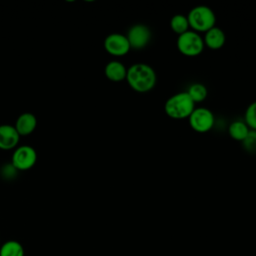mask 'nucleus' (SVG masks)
I'll list each match as a JSON object with an SVG mask.
<instances>
[{
    "mask_svg": "<svg viewBox=\"0 0 256 256\" xmlns=\"http://www.w3.org/2000/svg\"><path fill=\"white\" fill-rule=\"evenodd\" d=\"M20 135L12 125H0V149L10 150L15 148L19 142Z\"/></svg>",
    "mask_w": 256,
    "mask_h": 256,
    "instance_id": "9",
    "label": "nucleus"
},
{
    "mask_svg": "<svg viewBox=\"0 0 256 256\" xmlns=\"http://www.w3.org/2000/svg\"><path fill=\"white\" fill-rule=\"evenodd\" d=\"M104 49L112 56L121 57L131 50L126 35L121 33H111L104 40Z\"/></svg>",
    "mask_w": 256,
    "mask_h": 256,
    "instance_id": "8",
    "label": "nucleus"
},
{
    "mask_svg": "<svg viewBox=\"0 0 256 256\" xmlns=\"http://www.w3.org/2000/svg\"><path fill=\"white\" fill-rule=\"evenodd\" d=\"M194 109L195 103L186 91L173 94L164 104V111L166 115L176 120L188 118Z\"/></svg>",
    "mask_w": 256,
    "mask_h": 256,
    "instance_id": "2",
    "label": "nucleus"
},
{
    "mask_svg": "<svg viewBox=\"0 0 256 256\" xmlns=\"http://www.w3.org/2000/svg\"><path fill=\"white\" fill-rule=\"evenodd\" d=\"M241 143L247 152H256V131L250 129L246 138Z\"/></svg>",
    "mask_w": 256,
    "mask_h": 256,
    "instance_id": "18",
    "label": "nucleus"
},
{
    "mask_svg": "<svg viewBox=\"0 0 256 256\" xmlns=\"http://www.w3.org/2000/svg\"><path fill=\"white\" fill-rule=\"evenodd\" d=\"M190 127L198 133L210 131L215 123V117L211 110L205 107H195L188 117Z\"/></svg>",
    "mask_w": 256,
    "mask_h": 256,
    "instance_id": "5",
    "label": "nucleus"
},
{
    "mask_svg": "<svg viewBox=\"0 0 256 256\" xmlns=\"http://www.w3.org/2000/svg\"><path fill=\"white\" fill-rule=\"evenodd\" d=\"M187 19L189 26L193 31L197 33L207 32L213 28L216 23V16L214 11L205 5H198L193 7L189 11Z\"/></svg>",
    "mask_w": 256,
    "mask_h": 256,
    "instance_id": "3",
    "label": "nucleus"
},
{
    "mask_svg": "<svg viewBox=\"0 0 256 256\" xmlns=\"http://www.w3.org/2000/svg\"><path fill=\"white\" fill-rule=\"evenodd\" d=\"M187 94L190 96L194 103H200L204 101L208 95L207 88L202 83H193L187 89Z\"/></svg>",
    "mask_w": 256,
    "mask_h": 256,
    "instance_id": "15",
    "label": "nucleus"
},
{
    "mask_svg": "<svg viewBox=\"0 0 256 256\" xmlns=\"http://www.w3.org/2000/svg\"><path fill=\"white\" fill-rule=\"evenodd\" d=\"M126 81L132 90L138 93H146L155 87L157 75L149 64L134 63L127 68Z\"/></svg>",
    "mask_w": 256,
    "mask_h": 256,
    "instance_id": "1",
    "label": "nucleus"
},
{
    "mask_svg": "<svg viewBox=\"0 0 256 256\" xmlns=\"http://www.w3.org/2000/svg\"><path fill=\"white\" fill-rule=\"evenodd\" d=\"M36 125V117L30 112H24L17 118L14 127L20 136H26L35 130Z\"/></svg>",
    "mask_w": 256,
    "mask_h": 256,
    "instance_id": "12",
    "label": "nucleus"
},
{
    "mask_svg": "<svg viewBox=\"0 0 256 256\" xmlns=\"http://www.w3.org/2000/svg\"><path fill=\"white\" fill-rule=\"evenodd\" d=\"M22 244L16 240H8L0 247V256H24Z\"/></svg>",
    "mask_w": 256,
    "mask_h": 256,
    "instance_id": "14",
    "label": "nucleus"
},
{
    "mask_svg": "<svg viewBox=\"0 0 256 256\" xmlns=\"http://www.w3.org/2000/svg\"><path fill=\"white\" fill-rule=\"evenodd\" d=\"M203 41H204V45L207 48L211 50H218L224 46L226 41V36L222 29L214 26L213 28L205 32Z\"/></svg>",
    "mask_w": 256,
    "mask_h": 256,
    "instance_id": "10",
    "label": "nucleus"
},
{
    "mask_svg": "<svg viewBox=\"0 0 256 256\" xmlns=\"http://www.w3.org/2000/svg\"><path fill=\"white\" fill-rule=\"evenodd\" d=\"M104 74L106 78L112 82H121L126 80L127 68L122 62L118 60H112L106 64L104 68Z\"/></svg>",
    "mask_w": 256,
    "mask_h": 256,
    "instance_id": "11",
    "label": "nucleus"
},
{
    "mask_svg": "<svg viewBox=\"0 0 256 256\" xmlns=\"http://www.w3.org/2000/svg\"><path fill=\"white\" fill-rule=\"evenodd\" d=\"M131 49L141 50L145 48L152 37L151 30L145 24H134L128 30L126 35Z\"/></svg>",
    "mask_w": 256,
    "mask_h": 256,
    "instance_id": "7",
    "label": "nucleus"
},
{
    "mask_svg": "<svg viewBox=\"0 0 256 256\" xmlns=\"http://www.w3.org/2000/svg\"><path fill=\"white\" fill-rule=\"evenodd\" d=\"M176 46L178 51L187 57H195L200 55L204 50V41L201 35L193 30L178 35Z\"/></svg>",
    "mask_w": 256,
    "mask_h": 256,
    "instance_id": "4",
    "label": "nucleus"
},
{
    "mask_svg": "<svg viewBox=\"0 0 256 256\" xmlns=\"http://www.w3.org/2000/svg\"><path fill=\"white\" fill-rule=\"evenodd\" d=\"M249 130V127L242 120H235L231 122L228 127V133L230 137L240 142H242L246 138Z\"/></svg>",
    "mask_w": 256,
    "mask_h": 256,
    "instance_id": "13",
    "label": "nucleus"
},
{
    "mask_svg": "<svg viewBox=\"0 0 256 256\" xmlns=\"http://www.w3.org/2000/svg\"><path fill=\"white\" fill-rule=\"evenodd\" d=\"M37 160V153L35 149L28 145L19 146L15 149L11 158V165L16 170H29L31 169Z\"/></svg>",
    "mask_w": 256,
    "mask_h": 256,
    "instance_id": "6",
    "label": "nucleus"
},
{
    "mask_svg": "<svg viewBox=\"0 0 256 256\" xmlns=\"http://www.w3.org/2000/svg\"><path fill=\"white\" fill-rule=\"evenodd\" d=\"M170 28L177 35L187 32L190 28L187 16L183 14H176L170 20Z\"/></svg>",
    "mask_w": 256,
    "mask_h": 256,
    "instance_id": "16",
    "label": "nucleus"
},
{
    "mask_svg": "<svg viewBox=\"0 0 256 256\" xmlns=\"http://www.w3.org/2000/svg\"><path fill=\"white\" fill-rule=\"evenodd\" d=\"M244 122L251 130L256 131V101L250 103L245 110Z\"/></svg>",
    "mask_w": 256,
    "mask_h": 256,
    "instance_id": "17",
    "label": "nucleus"
}]
</instances>
